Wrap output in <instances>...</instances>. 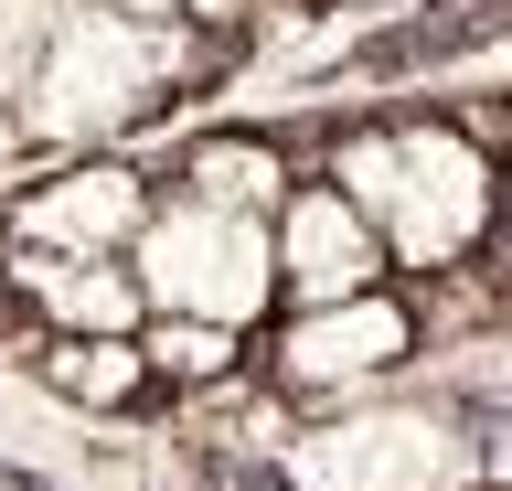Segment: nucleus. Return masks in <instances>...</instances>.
<instances>
[{
	"label": "nucleus",
	"instance_id": "13",
	"mask_svg": "<svg viewBox=\"0 0 512 491\" xmlns=\"http://www.w3.org/2000/svg\"><path fill=\"white\" fill-rule=\"evenodd\" d=\"M491 449H502V459H491V470H512V417H502V438H491Z\"/></svg>",
	"mask_w": 512,
	"mask_h": 491
},
{
	"label": "nucleus",
	"instance_id": "10",
	"mask_svg": "<svg viewBox=\"0 0 512 491\" xmlns=\"http://www.w3.org/2000/svg\"><path fill=\"white\" fill-rule=\"evenodd\" d=\"M150 374L160 363H150L139 331H75V342H54V395H75V406H128Z\"/></svg>",
	"mask_w": 512,
	"mask_h": 491
},
{
	"label": "nucleus",
	"instance_id": "6",
	"mask_svg": "<svg viewBox=\"0 0 512 491\" xmlns=\"http://www.w3.org/2000/svg\"><path fill=\"white\" fill-rule=\"evenodd\" d=\"M406 353H416V310L395 289H363V299H331V310H299L278 331V385L288 395H363Z\"/></svg>",
	"mask_w": 512,
	"mask_h": 491
},
{
	"label": "nucleus",
	"instance_id": "4",
	"mask_svg": "<svg viewBox=\"0 0 512 491\" xmlns=\"http://www.w3.org/2000/svg\"><path fill=\"white\" fill-rule=\"evenodd\" d=\"M491 459L448 406H352L288 449V491H470Z\"/></svg>",
	"mask_w": 512,
	"mask_h": 491
},
{
	"label": "nucleus",
	"instance_id": "3",
	"mask_svg": "<svg viewBox=\"0 0 512 491\" xmlns=\"http://www.w3.org/2000/svg\"><path fill=\"white\" fill-rule=\"evenodd\" d=\"M182 22H139V11H75L54 22V54L32 75V118L22 129H139L171 75H182Z\"/></svg>",
	"mask_w": 512,
	"mask_h": 491
},
{
	"label": "nucleus",
	"instance_id": "11",
	"mask_svg": "<svg viewBox=\"0 0 512 491\" xmlns=\"http://www.w3.org/2000/svg\"><path fill=\"white\" fill-rule=\"evenodd\" d=\"M150 342V363L160 374H182V385H214L224 363H235V331L224 321H192V310H160V331H139Z\"/></svg>",
	"mask_w": 512,
	"mask_h": 491
},
{
	"label": "nucleus",
	"instance_id": "1",
	"mask_svg": "<svg viewBox=\"0 0 512 491\" xmlns=\"http://www.w3.org/2000/svg\"><path fill=\"white\" fill-rule=\"evenodd\" d=\"M331 182L384 225V246L406 267H459L502 214V182H491L470 129H374L342 150Z\"/></svg>",
	"mask_w": 512,
	"mask_h": 491
},
{
	"label": "nucleus",
	"instance_id": "12",
	"mask_svg": "<svg viewBox=\"0 0 512 491\" xmlns=\"http://www.w3.org/2000/svg\"><path fill=\"white\" fill-rule=\"evenodd\" d=\"M43 54H54V33H43V0H0V86L43 75Z\"/></svg>",
	"mask_w": 512,
	"mask_h": 491
},
{
	"label": "nucleus",
	"instance_id": "9",
	"mask_svg": "<svg viewBox=\"0 0 512 491\" xmlns=\"http://www.w3.org/2000/svg\"><path fill=\"white\" fill-rule=\"evenodd\" d=\"M182 193H203V203H235V214H278V203H288V161L267 150V139L224 129V139H203V150L182 161Z\"/></svg>",
	"mask_w": 512,
	"mask_h": 491
},
{
	"label": "nucleus",
	"instance_id": "7",
	"mask_svg": "<svg viewBox=\"0 0 512 491\" xmlns=\"http://www.w3.org/2000/svg\"><path fill=\"white\" fill-rule=\"evenodd\" d=\"M150 214H160V203H139V171H128V161H75V171H54V182L11 214V246L118 257V246H139V235H150Z\"/></svg>",
	"mask_w": 512,
	"mask_h": 491
},
{
	"label": "nucleus",
	"instance_id": "8",
	"mask_svg": "<svg viewBox=\"0 0 512 491\" xmlns=\"http://www.w3.org/2000/svg\"><path fill=\"white\" fill-rule=\"evenodd\" d=\"M22 278H32V299H43L64 331H139V310H150L139 267H118V257H54V246H22Z\"/></svg>",
	"mask_w": 512,
	"mask_h": 491
},
{
	"label": "nucleus",
	"instance_id": "2",
	"mask_svg": "<svg viewBox=\"0 0 512 491\" xmlns=\"http://www.w3.org/2000/svg\"><path fill=\"white\" fill-rule=\"evenodd\" d=\"M150 310H192V321H224V331H256V310L278 299V225L267 214H235V203H203V193H171L150 214V235L128 246Z\"/></svg>",
	"mask_w": 512,
	"mask_h": 491
},
{
	"label": "nucleus",
	"instance_id": "5",
	"mask_svg": "<svg viewBox=\"0 0 512 491\" xmlns=\"http://www.w3.org/2000/svg\"><path fill=\"white\" fill-rule=\"evenodd\" d=\"M384 267H395V246H384V225L342 193V182H310V193L278 203V289L299 299V310H331V299L384 289Z\"/></svg>",
	"mask_w": 512,
	"mask_h": 491
},
{
	"label": "nucleus",
	"instance_id": "14",
	"mask_svg": "<svg viewBox=\"0 0 512 491\" xmlns=\"http://www.w3.org/2000/svg\"><path fill=\"white\" fill-rule=\"evenodd\" d=\"M502 203H512V182H502Z\"/></svg>",
	"mask_w": 512,
	"mask_h": 491
}]
</instances>
